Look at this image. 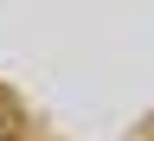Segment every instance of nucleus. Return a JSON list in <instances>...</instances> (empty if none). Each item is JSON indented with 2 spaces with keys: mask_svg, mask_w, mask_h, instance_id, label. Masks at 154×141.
I'll list each match as a JSON object with an SVG mask.
<instances>
[{
  "mask_svg": "<svg viewBox=\"0 0 154 141\" xmlns=\"http://www.w3.org/2000/svg\"><path fill=\"white\" fill-rule=\"evenodd\" d=\"M13 135V96H0V141Z\"/></svg>",
  "mask_w": 154,
  "mask_h": 141,
  "instance_id": "nucleus-1",
  "label": "nucleus"
}]
</instances>
